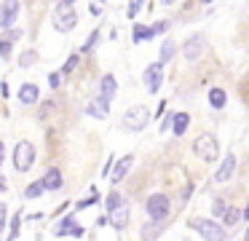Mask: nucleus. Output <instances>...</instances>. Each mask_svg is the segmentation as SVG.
Returning <instances> with one entry per match:
<instances>
[{
	"label": "nucleus",
	"mask_w": 249,
	"mask_h": 241,
	"mask_svg": "<svg viewBox=\"0 0 249 241\" xmlns=\"http://www.w3.org/2000/svg\"><path fill=\"white\" fill-rule=\"evenodd\" d=\"M241 220H244V212H241V209H238V206H228V212L222 214V228H225V230H228V228H236Z\"/></svg>",
	"instance_id": "nucleus-23"
},
{
	"label": "nucleus",
	"mask_w": 249,
	"mask_h": 241,
	"mask_svg": "<svg viewBox=\"0 0 249 241\" xmlns=\"http://www.w3.org/2000/svg\"><path fill=\"white\" fill-rule=\"evenodd\" d=\"M113 164H115V155H107V164L102 166V177H107L113 171Z\"/></svg>",
	"instance_id": "nucleus-37"
},
{
	"label": "nucleus",
	"mask_w": 249,
	"mask_h": 241,
	"mask_svg": "<svg viewBox=\"0 0 249 241\" xmlns=\"http://www.w3.org/2000/svg\"><path fill=\"white\" fill-rule=\"evenodd\" d=\"M206 99H209L212 110H222V107L228 105V94H225V89H220V86H212L209 94H206Z\"/></svg>",
	"instance_id": "nucleus-19"
},
{
	"label": "nucleus",
	"mask_w": 249,
	"mask_h": 241,
	"mask_svg": "<svg viewBox=\"0 0 249 241\" xmlns=\"http://www.w3.org/2000/svg\"><path fill=\"white\" fill-rule=\"evenodd\" d=\"M188 126H190L188 112H174V118H172V134L174 137H182V134L188 131Z\"/></svg>",
	"instance_id": "nucleus-20"
},
{
	"label": "nucleus",
	"mask_w": 249,
	"mask_h": 241,
	"mask_svg": "<svg viewBox=\"0 0 249 241\" xmlns=\"http://www.w3.org/2000/svg\"><path fill=\"white\" fill-rule=\"evenodd\" d=\"M172 118H174V112H169V115L163 118V123H161V131H169V129H172Z\"/></svg>",
	"instance_id": "nucleus-38"
},
{
	"label": "nucleus",
	"mask_w": 249,
	"mask_h": 241,
	"mask_svg": "<svg viewBox=\"0 0 249 241\" xmlns=\"http://www.w3.org/2000/svg\"><path fill=\"white\" fill-rule=\"evenodd\" d=\"M163 230H166V225H163V222H145V225H142V230H140V236H142V241H153V239H158Z\"/></svg>",
	"instance_id": "nucleus-22"
},
{
	"label": "nucleus",
	"mask_w": 249,
	"mask_h": 241,
	"mask_svg": "<svg viewBox=\"0 0 249 241\" xmlns=\"http://www.w3.org/2000/svg\"><path fill=\"white\" fill-rule=\"evenodd\" d=\"M121 206H126V198H124V193L121 190H110L107 196H105V209H107V214L110 212H115V209H121Z\"/></svg>",
	"instance_id": "nucleus-21"
},
{
	"label": "nucleus",
	"mask_w": 249,
	"mask_h": 241,
	"mask_svg": "<svg viewBox=\"0 0 249 241\" xmlns=\"http://www.w3.org/2000/svg\"><path fill=\"white\" fill-rule=\"evenodd\" d=\"M147 123H150V110H147L145 105L129 107V110L124 112V118H121V129L129 131V134H137V131H142V129H147Z\"/></svg>",
	"instance_id": "nucleus-5"
},
{
	"label": "nucleus",
	"mask_w": 249,
	"mask_h": 241,
	"mask_svg": "<svg viewBox=\"0 0 249 241\" xmlns=\"http://www.w3.org/2000/svg\"><path fill=\"white\" fill-rule=\"evenodd\" d=\"M49 86H51V89H59V86H62V75H59V70H56V73H51L49 75Z\"/></svg>",
	"instance_id": "nucleus-36"
},
{
	"label": "nucleus",
	"mask_w": 249,
	"mask_h": 241,
	"mask_svg": "<svg viewBox=\"0 0 249 241\" xmlns=\"http://www.w3.org/2000/svg\"><path fill=\"white\" fill-rule=\"evenodd\" d=\"M193 155L198 161H204V164H217V158H220V142H217L214 134H201V137L193 139Z\"/></svg>",
	"instance_id": "nucleus-3"
},
{
	"label": "nucleus",
	"mask_w": 249,
	"mask_h": 241,
	"mask_svg": "<svg viewBox=\"0 0 249 241\" xmlns=\"http://www.w3.org/2000/svg\"><path fill=\"white\" fill-rule=\"evenodd\" d=\"M8 190V182H6V177L0 174V193H6Z\"/></svg>",
	"instance_id": "nucleus-41"
},
{
	"label": "nucleus",
	"mask_w": 249,
	"mask_h": 241,
	"mask_svg": "<svg viewBox=\"0 0 249 241\" xmlns=\"http://www.w3.org/2000/svg\"><path fill=\"white\" fill-rule=\"evenodd\" d=\"M99 37H102V30H94L91 35L83 40V46H81V51H78V54H81V56H89V54H91L94 48L99 46Z\"/></svg>",
	"instance_id": "nucleus-24"
},
{
	"label": "nucleus",
	"mask_w": 249,
	"mask_h": 241,
	"mask_svg": "<svg viewBox=\"0 0 249 241\" xmlns=\"http://www.w3.org/2000/svg\"><path fill=\"white\" fill-rule=\"evenodd\" d=\"M131 164H134V155H124V158H118L115 161V169L110 171V180L115 182V185H118V182H124V177L129 174V169H131Z\"/></svg>",
	"instance_id": "nucleus-18"
},
{
	"label": "nucleus",
	"mask_w": 249,
	"mask_h": 241,
	"mask_svg": "<svg viewBox=\"0 0 249 241\" xmlns=\"http://www.w3.org/2000/svg\"><path fill=\"white\" fill-rule=\"evenodd\" d=\"M97 201H99V193H97V190H94V187H91V193H89L86 198H81V201L75 204V212H83V209L94 206V204H97Z\"/></svg>",
	"instance_id": "nucleus-30"
},
{
	"label": "nucleus",
	"mask_w": 249,
	"mask_h": 241,
	"mask_svg": "<svg viewBox=\"0 0 249 241\" xmlns=\"http://www.w3.org/2000/svg\"><path fill=\"white\" fill-rule=\"evenodd\" d=\"M89 11H91V16H99V14H102V5H99V3H89Z\"/></svg>",
	"instance_id": "nucleus-39"
},
{
	"label": "nucleus",
	"mask_w": 249,
	"mask_h": 241,
	"mask_svg": "<svg viewBox=\"0 0 249 241\" xmlns=\"http://www.w3.org/2000/svg\"><path fill=\"white\" fill-rule=\"evenodd\" d=\"M142 83H145L147 94H158V89L163 86V67L158 62H150L142 73Z\"/></svg>",
	"instance_id": "nucleus-8"
},
{
	"label": "nucleus",
	"mask_w": 249,
	"mask_h": 241,
	"mask_svg": "<svg viewBox=\"0 0 249 241\" xmlns=\"http://www.w3.org/2000/svg\"><path fill=\"white\" fill-rule=\"evenodd\" d=\"M54 236H56V239H62V236L83 239V236H86V228H83V225L75 220V214H67V217H62L59 222L54 225Z\"/></svg>",
	"instance_id": "nucleus-7"
},
{
	"label": "nucleus",
	"mask_w": 249,
	"mask_h": 241,
	"mask_svg": "<svg viewBox=\"0 0 249 241\" xmlns=\"http://www.w3.org/2000/svg\"><path fill=\"white\" fill-rule=\"evenodd\" d=\"M177 51H179L177 40H174V37H163L161 51H158V64H161V67H166V64L172 62L174 56H177Z\"/></svg>",
	"instance_id": "nucleus-16"
},
{
	"label": "nucleus",
	"mask_w": 249,
	"mask_h": 241,
	"mask_svg": "<svg viewBox=\"0 0 249 241\" xmlns=\"http://www.w3.org/2000/svg\"><path fill=\"white\" fill-rule=\"evenodd\" d=\"M244 241H249V228H247V230H244Z\"/></svg>",
	"instance_id": "nucleus-43"
},
{
	"label": "nucleus",
	"mask_w": 249,
	"mask_h": 241,
	"mask_svg": "<svg viewBox=\"0 0 249 241\" xmlns=\"http://www.w3.org/2000/svg\"><path fill=\"white\" fill-rule=\"evenodd\" d=\"M129 220H131V209L129 206H121V209H115V212L107 214V225H110V228H115V230L129 228Z\"/></svg>",
	"instance_id": "nucleus-14"
},
{
	"label": "nucleus",
	"mask_w": 249,
	"mask_h": 241,
	"mask_svg": "<svg viewBox=\"0 0 249 241\" xmlns=\"http://www.w3.org/2000/svg\"><path fill=\"white\" fill-rule=\"evenodd\" d=\"M241 212H244V220H249V206H247V209H241Z\"/></svg>",
	"instance_id": "nucleus-42"
},
{
	"label": "nucleus",
	"mask_w": 249,
	"mask_h": 241,
	"mask_svg": "<svg viewBox=\"0 0 249 241\" xmlns=\"http://www.w3.org/2000/svg\"><path fill=\"white\" fill-rule=\"evenodd\" d=\"M206 51V37L201 35V32H196V35H190L188 40L182 43V56L188 59V62H196V59H201Z\"/></svg>",
	"instance_id": "nucleus-9"
},
{
	"label": "nucleus",
	"mask_w": 249,
	"mask_h": 241,
	"mask_svg": "<svg viewBox=\"0 0 249 241\" xmlns=\"http://www.w3.org/2000/svg\"><path fill=\"white\" fill-rule=\"evenodd\" d=\"M11 54H14V43L0 35V59H11Z\"/></svg>",
	"instance_id": "nucleus-32"
},
{
	"label": "nucleus",
	"mask_w": 249,
	"mask_h": 241,
	"mask_svg": "<svg viewBox=\"0 0 249 241\" xmlns=\"http://www.w3.org/2000/svg\"><path fill=\"white\" fill-rule=\"evenodd\" d=\"M78 64H81V54L75 51V54H70V56H67V62L59 67V75H62V78H67L70 73H75V67H78Z\"/></svg>",
	"instance_id": "nucleus-26"
},
{
	"label": "nucleus",
	"mask_w": 249,
	"mask_h": 241,
	"mask_svg": "<svg viewBox=\"0 0 249 241\" xmlns=\"http://www.w3.org/2000/svg\"><path fill=\"white\" fill-rule=\"evenodd\" d=\"M35 62H38V51H35V48H27V51L19 56V67H33Z\"/></svg>",
	"instance_id": "nucleus-31"
},
{
	"label": "nucleus",
	"mask_w": 249,
	"mask_h": 241,
	"mask_svg": "<svg viewBox=\"0 0 249 241\" xmlns=\"http://www.w3.org/2000/svg\"><path fill=\"white\" fill-rule=\"evenodd\" d=\"M147 27H150V37H158V35H163V32H169L172 21H169V19H158V21H153V24H147Z\"/></svg>",
	"instance_id": "nucleus-28"
},
{
	"label": "nucleus",
	"mask_w": 249,
	"mask_h": 241,
	"mask_svg": "<svg viewBox=\"0 0 249 241\" xmlns=\"http://www.w3.org/2000/svg\"><path fill=\"white\" fill-rule=\"evenodd\" d=\"M3 228H8V204L0 201V233H3Z\"/></svg>",
	"instance_id": "nucleus-34"
},
{
	"label": "nucleus",
	"mask_w": 249,
	"mask_h": 241,
	"mask_svg": "<svg viewBox=\"0 0 249 241\" xmlns=\"http://www.w3.org/2000/svg\"><path fill=\"white\" fill-rule=\"evenodd\" d=\"M40 182H43L46 193H56L65 185V177H62V171L56 169V166H49V169L43 171V177H40Z\"/></svg>",
	"instance_id": "nucleus-12"
},
{
	"label": "nucleus",
	"mask_w": 249,
	"mask_h": 241,
	"mask_svg": "<svg viewBox=\"0 0 249 241\" xmlns=\"http://www.w3.org/2000/svg\"><path fill=\"white\" fill-rule=\"evenodd\" d=\"M190 230L198 233L204 241H228V230L212 217H190Z\"/></svg>",
	"instance_id": "nucleus-2"
},
{
	"label": "nucleus",
	"mask_w": 249,
	"mask_h": 241,
	"mask_svg": "<svg viewBox=\"0 0 249 241\" xmlns=\"http://www.w3.org/2000/svg\"><path fill=\"white\" fill-rule=\"evenodd\" d=\"M3 37H6V40H11V43H17V40H22V37H24V30H17V27H11V30L3 32Z\"/></svg>",
	"instance_id": "nucleus-33"
},
{
	"label": "nucleus",
	"mask_w": 249,
	"mask_h": 241,
	"mask_svg": "<svg viewBox=\"0 0 249 241\" xmlns=\"http://www.w3.org/2000/svg\"><path fill=\"white\" fill-rule=\"evenodd\" d=\"M19 14H22V5L17 0H6V3H0V30H11L17 24Z\"/></svg>",
	"instance_id": "nucleus-10"
},
{
	"label": "nucleus",
	"mask_w": 249,
	"mask_h": 241,
	"mask_svg": "<svg viewBox=\"0 0 249 241\" xmlns=\"http://www.w3.org/2000/svg\"><path fill=\"white\" fill-rule=\"evenodd\" d=\"M11 158H14V169H17L19 174L30 171V169H33V164H35V145L27 142V139L17 142V148H14Z\"/></svg>",
	"instance_id": "nucleus-6"
},
{
	"label": "nucleus",
	"mask_w": 249,
	"mask_h": 241,
	"mask_svg": "<svg viewBox=\"0 0 249 241\" xmlns=\"http://www.w3.org/2000/svg\"><path fill=\"white\" fill-rule=\"evenodd\" d=\"M43 193H46L43 182H40V180H35V182H30V185H27V187H24V190H22V196L27 198V201H33V198H40V196H43Z\"/></svg>",
	"instance_id": "nucleus-25"
},
{
	"label": "nucleus",
	"mask_w": 249,
	"mask_h": 241,
	"mask_svg": "<svg viewBox=\"0 0 249 241\" xmlns=\"http://www.w3.org/2000/svg\"><path fill=\"white\" fill-rule=\"evenodd\" d=\"M3 161H6V142H0V166H3Z\"/></svg>",
	"instance_id": "nucleus-40"
},
{
	"label": "nucleus",
	"mask_w": 249,
	"mask_h": 241,
	"mask_svg": "<svg viewBox=\"0 0 249 241\" xmlns=\"http://www.w3.org/2000/svg\"><path fill=\"white\" fill-rule=\"evenodd\" d=\"M51 24L56 32H72L78 24V14H75V3L72 0H59L54 5V14H51Z\"/></svg>",
	"instance_id": "nucleus-1"
},
{
	"label": "nucleus",
	"mask_w": 249,
	"mask_h": 241,
	"mask_svg": "<svg viewBox=\"0 0 249 241\" xmlns=\"http://www.w3.org/2000/svg\"><path fill=\"white\" fill-rule=\"evenodd\" d=\"M140 8H142V3H140V0H131V3L126 5V16H129V19H134V16L140 14Z\"/></svg>",
	"instance_id": "nucleus-35"
},
{
	"label": "nucleus",
	"mask_w": 249,
	"mask_h": 241,
	"mask_svg": "<svg viewBox=\"0 0 249 241\" xmlns=\"http://www.w3.org/2000/svg\"><path fill=\"white\" fill-rule=\"evenodd\" d=\"M115 94H118V80H115V75H102V80H99V94L97 96H102L105 102H110V99H115Z\"/></svg>",
	"instance_id": "nucleus-17"
},
{
	"label": "nucleus",
	"mask_w": 249,
	"mask_h": 241,
	"mask_svg": "<svg viewBox=\"0 0 249 241\" xmlns=\"http://www.w3.org/2000/svg\"><path fill=\"white\" fill-rule=\"evenodd\" d=\"M228 206H231V204H228L225 198H220V196H217L214 201H212V214H214V220H222V214L228 212Z\"/></svg>",
	"instance_id": "nucleus-29"
},
{
	"label": "nucleus",
	"mask_w": 249,
	"mask_h": 241,
	"mask_svg": "<svg viewBox=\"0 0 249 241\" xmlns=\"http://www.w3.org/2000/svg\"><path fill=\"white\" fill-rule=\"evenodd\" d=\"M17 96H19V102H22L24 107H33V105H38V99H40V89L27 80V83L19 86V94Z\"/></svg>",
	"instance_id": "nucleus-13"
},
{
	"label": "nucleus",
	"mask_w": 249,
	"mask_h": 241,
	"mask_svg": "<svg viewBox=\"0 0 249 241\" xmlns=\"http://www.w3.org/2000/svg\"><path fill=\"white\" fill-rule=\"evenodd\" d=\"M131 40H134V43L153 40V37H150V27H147V24H134V30H131Z\"/></svg>",
	"instance_id": "nucleus-27"
},
{
	"label": "nucleus",
	"mask_w": 249,
	"mask_h": 241,
	"mask_svg": "<svg viewBox=\"0 0 249 241\" xmlns=\"http://www.w3.org/2000/svg\"><path fill=\"white\" fill-rule=\"evenodd\" d=\"M145 212L150 217V222H166L172 214V201L166 193H150L145 201Z\"/></svg>",
	"instance_id": "nucleus-4"
},
{
	"label": "nucleus",
	"mask_w": 249,
	"mask_h": 241,
	"mask_svg": "<svg viewBox=\"0 0 249 241\" xmlns=\"http://www.w3.org/2000/svg\"><path fill=\"white\" fill-rule=\"evenodd\" d=\"M110 112V102H105L102 96H94L91 102H86V115L97 118V121H105Z\"/></svg>",
	"instance_id": "nucleus-15"
},
{
	"label": "nucleus",
	"mask_w": 249,
	"mask_h": 241,
	"mask_svg": "<svg viewBox=\"0 0 249 241\" xmlns=\"http://www.w3.org/2000/svg\"><path fill=\"white\" fill-rule=\"evenodd\" d=\"M233 171H236V153H228L225 158L220 161L217 171H214V185H225V182L233 177Z\"/></svg>",
	"instance_id": "nucleus-11"
}]
</instances>
